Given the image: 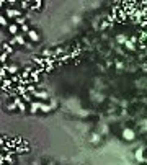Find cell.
Returning a JSON list of instances; mask_svg holds the SVG:
<instances>
[{"label": "cell", "mask_w": 147, "mask_h": 165, "mask_svg": "<svg viewBox=\"0 0 147 165\" xmlns=\"http://www.w3.org/2000/svg\"><path fill=\"white\" fill-rule=\"evenodd\" d=\"M13 101H15V105L18 108V111L20 113H28V103L26 101H23V98L21 97H17V98H13Z\"/></svg>", "instance_id": "6da1fadb"}, {"label": "cell", "mask_w": 147, "mask_h": 165, "mask_svg": "<svg viewBox=\"0 0 147 165\" xmlns=\"http://www.w3.org/2000/svg\"><path fill=\"white\" fill-rule=\"evenodd\" d=\"M123 139L127 141V142H131V141H134L136 139V131L132 129V128H124L123 129Z\"/></svg>", "instance_id": "7a4b0ae2"}, {"label": "cell", "mask_w": 147, "mask_h": 165, "mask_svg": "<svg viewBox=\"0 0 147 165\" xmlns=\"http://www.w3.org/2000/svg\"><path fill=\"white\" fill-rule=\"evenodd\" d=\"M5 13H7V18H12L15 21L17 18L21 16V8H5Z\"/></svg>", "instance_id": "3957f363"}, {"label": "cell", "mask_w": 147, "mask_h": 165, "mask_svg": "<svg viewBox=\"0 0 147 165\" xmlns=\"http://www.w3.org/2000/svg\"><path fill=\"white\" fill-rule=\"evenodd\" d=\"M41 105H42V101H41V100H33V101L30 103V106H28V113L35 115V113L41 111Z\"/></svg>", "instance_id": "277c9868"}, {"label": "cell", "mask_w": 147, "mask_h": 165, "mask_svg": "<svg viewBox=\"0 0 147 165\" xmlns=\"http://www.w3.org/2000/svg\"><path fill=\"white\" fill-rule=\"evenodd\" d=\"M144 152H145V147H139V149H136V152H134V159L137 160V163H142V162H145Z\"/></svg>", "instance_id": "5b68a950"}, {"label": "cell", "mask_w": 147, "mask_h": 165, "mask_svg": "<svg viewBox=\"0 0 147 165\" xmlns=\"http://www.w3.org/2000/svg\"><path fill=\"white\" fill-rule=\"evenodd\" d=\"M26 36H28V39H30L31 43H39L41 41V36H39V33H38L36 30H31Z\"/></svg>", "instance_id": "8992f818"}, {"label": "cell", "mask_w": 147, "mask_h": 165, "mask_svg": "<svg viewBox=\"0 0 147 165\" xmlns=\"http://www.w3.org/2000/svg\"><path fill=\"white\" fill-rule=\"evenodd\" d=\"M7 31L10 33L12 36H17V35H20V33H21L20 31V26H18L17 23H10V26L7 28Z\"/></svg>", "instance_id": "52a82bcc"}, {"label": "cell", "mask_w": 147, "mask_h": 165, "mask_svg": "<svg viewBox=\"0 0 147 165\" xmlns=\"http://www.w3.org/2000/svg\"><path fill=\"white\" fill-rule=\"evenodd\" d=\"M2 88H3V90H7V92H10L12 88H15V87H13V80L12 79L2 80Z\"/></svg>", "instance_id": "ba28073f"}, {"label": "cell", "mask_w": 147, "mask_h": 165, "mask_svg": "<svg viewBox=\"0 0 147 165\" xmlns=\"http://www.w3.org/2000/svg\"><path fill=\"white\" fill-rule=\"evenodd\" d=\"M116 43L118 44H126L127 41H129V38H127V35H124V33H119V35H116Z\"/></svg>", "instance_id": "9c48e42d"}, {"label": "cell", "mask_w": 147, "mask_h": 165, "mask_svg": "<svg viewBox=\"0 0 147 165\" xmlns=\"http://www.w3.org/2000/svg\"><path fill=\"white\" fill-rule=\"evenodd\" d=\"M13 38H15L17 44H20V46H23V48H25V44L28 43V41L25 39V35H23V33H20V35H17V36H13Z\"/></svg>", "instance_id": "30bf717a"}, {"label": "cell", "mask_w": 147, "mask_h": 165, "mask_svg": "<svg viewBox=\"0 0 147 165\" xmlns=\"http://www.w3.org/2000/svg\"><path fill=\"white\" fill-rule=\"evenodd\" d=\"M2 53L12 54V53H13V46H12L10 43H2Z\"/></svg>", "instance_id": "8fae6325"}, {"label": "cell", "mask_w": 147, "mask_h": 165, "mask_svg": "<svg viewBox=\"0 0 147 165\" xmlns=\"http://www.w3.org/2000/svg\"><path fill=\"white\" fill-rule=\"evenodd\" d=\"M101 141V134L100 133H93L92 136H90V142L92 144H98Z\"/></svg>", "instance_id": "7c38bea8"}, {"label": "cell", "mask_w": 147, "mask_h": 165, "mask_svg": "<svg viewBox=\"0 0 147 165\" xmlns=\"http://www.w3.org/2000/svg\"><path fill=\"white\" fill-rule=\"evenodd\" d=\"M124 48H126L127 51H129V53H134V51H137V49H139V48H137V46H136L134 43H132L131 39H129V41H127V43L124 44Z\"/></svg>", "instance_id": "4fadbf2b"}, {"label": "cell", "mask_w": 147, "mask_h": 165, "mask_svg": "<svg viewBox=\"0 0 147 165\" xmlns=\"http://www.w3.org/2000/svg\"><path fill=\"white\" fill-rule=\"evenodd\" d=\"M33 97L35 98H49V93H47L46 90H41V92H36Z\"/></svg>", "instance_id": "5bb4252c"}, {"label": "cell", "mask_w": 147, "mask_h": 165, "mask_svg": "<svg viewBox=\"0 0 147 165\" xmlns=\"http://www.w3.org/2000/svg\"><path fill=\"white\" fill-rule=\"evenodd\" d=\"M20 7H21V10H31V7H33V2H20Z\"/></svg>", "instance_id": "9a60e30c"}, {"label": "cell", "mask_w": 147, "mask_h": 165, "mask_svg": "<svg viewBox=\"0 0 147 165\" xmlns=\"http://www.w3.org/2000/svg\"><path fill=\"white\" fill-rule=\"evenodd\" d=\"M53 111V106L51 105H47V103H42L41 105V113H51Z\"/></svg>", "instance_id": "2e32d148"}, {"label": "cell", "mask_w": 147, "mask_h": 165, "mask_svg": "<svg viewBox=\"0 0 147 165\" xmlns=\"http://www.w3.org/2000/svg\"><path fill=\"white\" fill-rule=\"evenodd\" d=\"M13 23H17V25L21 28L23 25H26V16H20V18H17V20L13 21Z\"/></svg>", "instance_id": "e0dca14e"}, {"label": "cell", "mask_w": 147, "mask_h": 165, "mask_svg": "<svg viewBox=\"0 0 147 165\" xmlns=\"http://www.w3.org/2000/svg\"><path fill=\"white\" fill-rule=\"evenodd\" d=\"M41 7H42V2H41V0H35V2H33L31 10H41Z\"/></svg>", "instance_id": "ac0fdd59"}, {"label": "cell", "mask_w": 147, "mask_h": 165, "mask_svg": "<svg viewBox=\"0 0 147 165\" xmlns=\"http://www.w3.org/2000/svg\"><path fill=\"white\" fill-rule=\"evenodd\" d=\"M17 72H18V65H8V74L10 75H17Z\"/></svg>", "instance_id": "d6986e66"}, {"label": "cell", "mask_w": 147, "mask_h": 165, "mask_svg": "<svg viewBox=\"0 0 147 165\" xmlns=\"http://www.w3.org/2000/svg\"><path fill=\"white\" fill-rule=\"evenodd\" d=\"M0 25H2V28H8V26H10V23L7 21L5 15H2V16H0Z\"/></svg>", "instance_id": "ffe728a7"}, {"label": "cell", "mask_w": 147, "mask_h": 165, "mask_svg": "<svg viewBox=\"0 0 147 165\" xmlns=\"http://www.w3.org/2000/svg\"><path fill=\"white\" fill-rule=\"evenodd\" d=\"M21 98H23V101L28 103V105H30V103L33 101V95H31V93H25V95H23Z\"/></svg>", "instance_id": "44dd1931"}, {"label": "cell", "mask_w": 147, "mask_h": 165, "mask_svg": "<svg viewBox=\"0 0 147 165\" xmlns=\"http://www.w3.org/2000/svg\"><path fill=\"white\" fill-rule=\"evenodd\" d=\"M31 30H33V28H31L30 25H28V23H26V25H23V26L20 28V31H21V33H26V35H28V33H30Z\"/></svg>", "instance_id": "7402d4cb"}, {"label": "cell", "mask_w": 147, "mask_h": 165, "mask_svg": "<svg viewBox=\"0 0 147 165\" xmlns=\"http://www.w3.org/2000/svg\"><path fill=\"white\" fill-rule=\"evenodd\" d=\"M7 110H10V111H15L18 110L17 105H15V101H10V103H7Z\"/></svg>", "instance_id": "603a6c76"}, {"label": "cell", "mask_w": 147, "mask_h": 165, "mask_svg": "<svg viewBox=\"0 0 147 165\" xmlns=\"http://www.w3.org/2000/svg\"><path fill=\"white\" fill-rule=\"evenodd\" d=\"M7 53H2V56H0V62H2V65H5V62H7Z\"/></svg>", "instance_id": "cb8c5ba5"}, {"label": "cell", "mask_w": 147, "mask_h": 165, "mask_svg": "<svg viewBox=\"0 0 147 165\" xmlns=\"http://www.w3.org/2000/svg\"><path fill=\"white\" fill-rule=\"evenodd\" d=\"M108 133V126L106 124H101V128H100V134H106Z\"/></svg>", "instance_id": "d4e9b609"}, {"label": "cell", "mask_w": 147, "mask_h": 165, "mask_svg": "<svg viewBox=\"0 0 147 165\" xmlns=\"http://www.w3.org/2000/svg\"><path fill=\"white\" fill-rule=\"evenodd\" d=\"M115 65H116V67L119 69V70H121V69H124V64H123L121 61H116V62H115Z\"/></svg>", "instance_id": "484cf974"}, {"label": "cell", "mask_w": 147, "mask_h": 165, "mask_svg": "<svg viewBox=\"0 0 147 165\" xmlns=\"http://www.w3.org/2000/svg\"><path fill=\"white\" fill-rule=\"evenodd\" d=\"M49 105H51V106H53V110H54V108H56V106H57V101H56V100H54V98H51V100H49Z\"/></svg>", "instance_id": "4316f807"}, {"label": "cell", "mask_w": 147, "mask_h": 165, "mask_svg": "<svg viewBox=\"0 0 147 165\" xmlns=\"http://www.w3.org/2000/svg\"><path fill=\"white\" fill-rule=\"evenodd\" d=\"M31 46H33V43H31V41H28V43L25 44V48H26V49H31Z\"/></svg>", "instance_id": "83f0119b"}, {"label": "cell", "mask_w": 147, "mask_h": 165, "mask_svg": "<svg viewBox=\"0 0 147 165\" xmlns=\"http://www.w3.org/2000/svg\"><path fill=\"white\" fill-rule=\"evenodd\" d=\"M79 20H80V18H79V16H72V21L75 23V25H77V23H79Z\"/></svg>", "instance_id": "f1b7e54d"}, {"label": "cell", "mask_w": 147, "mask_h": 165, "mask_svg": "<svg viewBox=\"0 0 147 165\" xmlns=\"http://www.w3.org/2000/svg\"><path fill=\"white\" fill-rule=\"evenodd\" d=\"M31 165H39V162H38V160H35V162H33Z\"/></svg>", "instance_id": "f546056e"}, {"label": "cell", "mask_w": 147, "mask_h": 165, "mask_svg": "<svg viewBox=\"0 0 147 165\" xmlns=\"http://www.w3.org/2000/svg\"><path fill=\"white\" fill-rule=\"evenodd\" d=\"M47 165H56V163H54V162H49V163H47Z\"/></svg>", "instance_id": "4dcf8cb0"}]
</instances>
